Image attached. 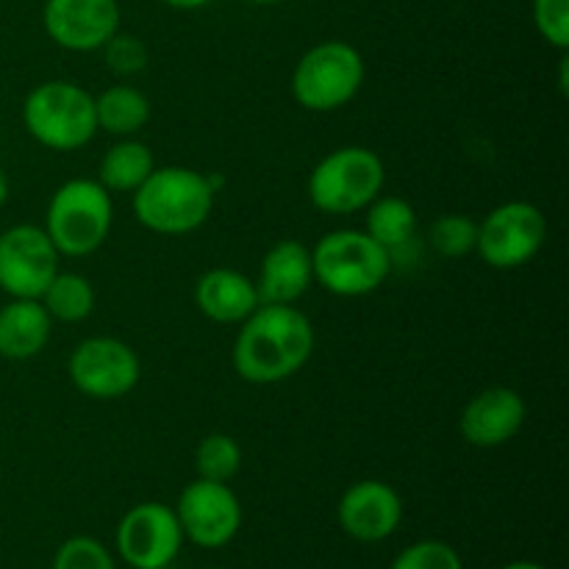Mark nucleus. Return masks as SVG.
Here are the masks:
<instances>
[{
    "label": "nucleus",
    "instance_id": "nucleus-21",
    "mask_svg": "<svg viewBox=\"0 0 569 569\" xmlns=\"http://www.w3.org/2000/svg\"><path fill=\"white\" fill-rule=\"evenodd\" d=\"M365 231L370 233L381 248H387L389 256H395L398 250L409 248L411 239H415V206L403 198H392V194H389V198H381V194H378V198L367 206Z\"/></svg>",
    "mask_w": 569,
    "mask_h": 569
},
{
    "label": "nucleus",
    "instance_id": "nucleus-12",
    "mask_svg": "<svg viewBox=\"0 0 569 569\" xmlns=\"http://www.w3.org/2000/svg\"><path fill=\"white\" fill-rule=\"evenodd\" d=\"M59 272V250L44 228L14 226L0 233V289L11 298L39 300Z\"/></svg>",
    "mask_w": 569,
    "mask_h": 569
},
{
    "label": "nucleus",
    "instance_id": "nucleus-26",
    "mask_svg": "<svg viewBox=\"0 0 569 569\" xmlns=\"http://www.w3.org/2000/svg\"><path fill=\"white\" fill-rule=\"evenodd\" d=\"M50 569H117L103 542L92 537H72L56 550Z\"/></svg>",
    "mask_w": 569,
    "mask_h": 569
},
{
    "label": "nucleus",
    "instance_id": "nucleus-31",
    "mask_svg": "<svg viewBox=\"0 0 569 569\" xmlns=\"http://www.w3.org/2000/svg\"><path fill=\"white\" fill-rule=\"evenodd\" d=\"M9 200V178H6V172L0 170V206Z\"/></svg>",
    "mask_w": 569,
    "mask_h": 569
},
{
    "label": "nucleus",
    "instance_id": "nucleus-7",
    "mask_svg": "<svg viewBox=\"0 0 569 569\" xmlns=\"http://www.w3.org/2000/svg\"><path fill=\"white\" fill-rule=\"evenodd\" d=\"M365 59L348 42L315 44L292 72V94L309 111H337L359 94Z\"/></svg>",
    "mask_w": 569,
    "mask_h": 569
},
{
    "label": "nucleus",
    "instance_id": "nucleus-15",
    "mask_svg": "<svg viewBox=\"0 0 569 569\" xmlns=\"http://www.w3.org/2000/svg\"><path fill=\"white\" fill-rule=\"evenodd\" d=\"M526 400L509 387L483 389L467 403L459 428L461 437L476 448H500L511 442L526 426Z\"/></svg>",
    "mask_w": 569,
    "mask_h": 569
},
{
    "label": "nucleus",
    "instance_id": "nucleus-20",
    "mask_svg": "<svg viewBox=\"0 0 569 569\" xmlns=\"http://www.w3.org/2000/svg\"><path fill=\"white\" fill-rule=\"evenodd\" d=\"M94 117H98V128L103 131L114 133V137H133L148 126L150 100L137 87L117 83L94 98Z\"/></svg>",
    "mask_w": 569,
    "mask_h": 569
},
{
    "label": "nucleus",
    "instance_id": "nucleus-23",
    "mask_svg": "<svg viewBox=\"0 0 569 569\" xmlns=\"http://www.w3.org/2000/svg\"><path fill=\"white\" fill-rule=\"evenodd\" d=\"M194 467H198V476L206 478V481L228 483L242 467V450H239L237 439H231L228 433H211L198 445Z\"/></svg>",
    "mask_w": 569,
    "mask_h": 569
},
{
    "label": "nucleus",
    "instance_id": "nucleus-5",
    "mask_svg": "<svg viewBox=\"0 0 569 569\" xmlns=\"http://www.w3.org/2000/svg\"><path fill=\"white\" fill-rule=\"evenodd\" d=\"M22 122L39 144L59 153L83 148L100 131L94 98L70 81H44L31 89L22 103Z\"/></svg>",
    "mask_w": 569,
    "mask_h": 569
},
{
    "label": "nucleus",
    "instance_id": "nucleus-32",
    "mask_svg": "<svg viewBox=\"0 0 569 569\" xmlns=\"http://www.w3.org/2000/svg\"><path fill=\"white\" fill-rule=\"evenodd\" d=\"M244 3H256V6H276V3H283V0H244Z\"/></svg>",
    "mask_w": 569,
    "mask_h": 569
},
{
    "label": "nucleus",
    "instance_id": "nucleus-25",
    "mask_svg": "<svg viewBox=\"0 0 569 569\" xmlns=\"http://www.w3.org/2000/svg\"><path fill=\"white\" fill-rule=\"evenodd\" d=\"M389 569H465V561H461L459 550L450 548L448 542L422 539V542L400 550Z\"/></svg>",
    "mask_w": 569,
    "mask_h": 569
},
{
    "label": "nucleus",
    "instance_id": "nucleus-14",
    "mask_svg": "<svg viewBox=\"0 0 569 569\" xmlns=\"http://www.w3.org/2000/svg\"><path fill=\"white\" fill-rule=\"evenodd\" d=\"M339 528L356 542H383L403 520V500L389 483L359 481L339 498Z\"/></svg>",
    "mask_w": 569,
    "mask_h": 569
},
{
    "label": "nucleus",
    "instance_id": "nucleus-17",
    "mask_svg": "<svg viewBox=\"0 0 569 569\" xmlns=\"http://www.w3.org/2000/svg\"><path fill=\"white\" fill-rule=\"evenodd\" d=\"M194 303L209 320L220 322V326L244 322L261 306L256 281H250L242 272L228 270V267H217V270L200 276L198 287H194Z\"/></svg>",
    "mask_w": 569,
    "mask_h": 569
},
{
    "label": "nucleus",
    "instance_id": "nucleus-6",
    "mask_svg": "<svg viewBox=\"0 0 569 569\" xmlns=\"http://www.w3.org/2000/svg\"><path fill=\"white\" fill-rule=\"evenodd\" d=\"M387 170L376 150L337 148L309 176V198L326 214H353L381 194Z\"/></svg>",
    "mask_w": 569,
    "mask_h": 569
},
{
    "label": "nucleus",
    "instance_id": "nucleus-22",
    "mask_svg": "<svg viewBox=\"0 0 569 569\" xmlns=\"http://www.w3.org/2000/svg\"><path fill=\"white\" fill-rule=\"evenodd\" d=\"M42 306L48 309L50 320L81 322L94 309V289L78 272H56L53 281L42 292Z\"/></svg>",
    "mask_w": 569,
    "mask_h": 569
},
{
    "label": "nucleus",
    "instance_id": "nucleus-16",
    "mask_svg": "<svg viewBox=\"0 0 569 569\" xmlns=\"http://www.w3.org/2000/svg\"><path fill=\"white\" fill-rule=\"evenodd\" d=\"M315 281V267H311V250L298 239H281L267 250L261 261L259 281V303L292 306L303 298Z\"/></svg>",
    "mask_w": 569,
    "mask_h": 569
},
{
    "label": "nucleus",
    "instance_id": "nucleus-3",
    "mask_svg": "<svg viewBox=\"0 0 569 569\" xmlns=\"http://www.w3.org/2000/svg\"><path fill=\"white\" fill-rule=\"evenodd\" d=\"M114 222L111 194L89 178L61 183L48 203L44 233L59 250V256L81 259L94 253L109 239Z\"/></svg>",
    "mask_w": 569,
    "mask_h": 569
},
{
    "label": "nucleus",
    "instance_id": "nucleus-4",
    "mask_svg": "<svg viewBox=\"0 0 569 569\" xmlns=\"http://www.w3.org/2000/svg\"><path fill=\"white\" fill-rule=\"evenodd\" d=\"M315 281L339 298H361L387 281L392 256L367 231H331L311 250Z\"/></svg>",
    "mask_w": 569,
    "mask_h": 569
},
{
    "label": "nucleus",
    "instance_id": "nucleus-19",
    "mask_svg": "<svg viewBox=\"0 0 569 569\" xmlns=\"http://www.w3.org/2000/svg\"><path fill=\"white\" fill-rule=\"evenodd\" d=\"M153 170H156L153 153H150L148 144L126 137L122 142L111 144L109 153L100 159L98 183L106 189V192L133 194Z\"/></svg>",
    "mask_w": 569,
    "mask_h": 569
},
{
    "label": "nucleus",
    "instance_id": "nucleus-1",
    "mask_svg": "<svg viewBox=\"0 0 569 569\" xmlns=\"http://www.w3.org/2000/svg\"><path fill=\"white\" fill-rule=\"evenodd\" d=\"M315 350V328L295 306L261 303L242 322L233 342V370L248 383H278L306 367Z\"/></svg>",
    "mask_w": 569,
    "mask_h": 569
},
{
    "label": "nucleus",
    "instance_id": "nucleus-18",
    "mask_svg": "<svg viewBox=\"0 0 569 569\" xmlns=\"http://www.w3.org/2000/svg\"><path fill=\"white\" fill-rule=\"evenodd\" d=\"M50 328L53 320L42 300L11 298V303L0 309V356L9 361L33 359L48 345Z\"/></svg>",
    "mask_w": 569,
    "mask_h": 569
},
{
    "label": "nucleus",
    "instance_id": "nucleus-13",
    "mask_svg": "<svg viewBox=\"0 0 569 569\" xmlns=\"http://www.w3.org/2000/svg\"><path fill=\"white\" fill-rule=\"evenodd\" d=\"M48 37L72 53L100 50L120 31L117 0H48L42 11Z\"/></svg>",
    "mask_w": 569,
    "mask_h": 569
},
{
    "label": "nucleus",
    "instance_id": "nucleus-28",
    "mask_svg": "<svg viewBox=\"0 0 569 569\" xmlns=\"http://www.w3.org/2000/svg\"><path fill=\"white\" fill-rule=\"evenodd\" d=\"M533 22L553 48H569V0H533Z\"/></svg>",
    "mask_w": 569,
    "mask_h": 569
},
{
    "label": "nucleus",
    "instance_id": "nucleus-9",
    "mask_svg": "<svg viewBox=\"0 0 569 569\" xmlns=\"http://www.w3.org/2000/svg\"><path fill=\"white\" fill-rule=\"evenodd\" d=\"M72 387L94 400H117L133 392L142 376L139 356L131 345L111 337L83 339L67 361Z\"/></svg>",
    "mask_w": 569,
    "mask_h": 569
},
{
    "label": "nucleus",
    "instance_id": "nucleus-11",
    "mask_svg": "<svg viewBox=\"0 0 569 569\" xmlns=\"http://www.w3.org/2000/svg\"><path fill=\"white\" fill-rule=\"evenodd\" d=\"M176 517L181 522L183 539L203 550L226 548L242 528V506L233 489L228 483L206 481V478L183 487Z\"/></svg>",
    "mask_w": 569,
    "mask_h": 569
},
{
    "label": "nucleus",
    "instance_id": "nucleus-24",
    "mask_svg": "<svg viewBox=\"0 0 569 569\" xmlns=\"http://www.w3.org/2000/svg\"><path fill=\"white\" fill-rule=\"evenodd\" d=\"M428 239L437 253L448 256V259H461L476 250L478 222L467 214H445L433 222Z\"/></svg>",
    "mask_w": 569,
    "mask_h": 569
},
{
    "label": "nucleus",
    "instance_id": "nucleus-10",
    "mask_svg": "<svg viewBox=\"0 0 569 569\" xmlns=\"http://www.w3.org/2000/svg\"><path fill=\"white\" fill-rule=\"evenodd\" d=\"M114 545L120 559L131 569H167L183 545L176 509L156 500L133 506L117 526Z\"/></svg>",
    "mask_w": 569,
    "mask_h": 569
},
{
    "label": "nucleus",
    "instance_id": "nucleus-30",
    "mask_svg": "<svg viewBox=\"0 0 569 569\" xmlns=\"http://www.w3.org/2000/svg\"><path fill=\"white\" fill-rule=\"evenodd\" d=\"M503 569H548V567L537 565V561H511V565H506Z\"/></svg>",
    "mask_w": 569,
    "mask_h": 569
},
{
    "label": "nucleus",
    "instance_id": "nucleus-8",
    "mask_svg": "<svg viewBox=\"0 0 569 569\" xmlns=\"http://www.w3.org/2000/svg\"><path fill=\"white\" fill-rule=\"evenodd\" d=\"M548 239V220L542 209L526 200L498 206L478 226L476 250L495 270H517L542 250Z\"/></svg>",
    "mask_w": 569,
    "mask_h": 569
},
{
    "label": "nucleus",
    "instance_id": "nucleus-2",
    "mask_svg": "<svg viewBox=\"0 0 569 569\" xmlns=\"http://www.w3.org/2000/svg\"><path fill=\"white\" fill-rule=\"evenodd\" d=\"M217 192L209 176L189 167H159L133 192V217L148 231L181 237L203 226L214 209Z\"/></svg>",
    "mask_w": 569,
    "mask_h": 569
},
{
    "label": "nucleus",
    "instance_id": "nucleus-27",
    "mask_svg": "<svg viewBox=\"0 0 569 569\" xmlns=\"http://www.w3.org/2000/svg\"><path fill=\"white\" fill-rule=\"evenodd\" d=\"M100 50H103V59L109 64V70L122 78L137 76V72H142L148 67V44L139 37H131V33L117 31Z\"/></svg>",
    "mask_w": 569,
    "mask_h": 569
},
{
    "label": "nucleus",
    "instance_id": "nucleus-29",
    "mask_svg": "<svg viewBox=\"0 0 569 569\" xmlns=\"http://www.w3.org/2000/svg\"><path fill=\"white\" fill-rule=\"evenodd\" d=\"M161 3L172 6V9L192 11V9H203V6H206V3H211V0H161Z\"/></svg>",
    "mask_w": 569,
    "mask_h": 569
}]
</instances>
